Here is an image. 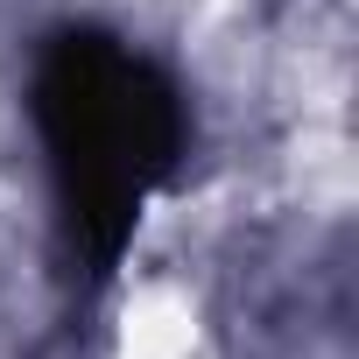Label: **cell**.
Segmentation results:
<instances>
[{
    "label": "cell",
    "instance_id": "6da1fadb",
    "mask_svg": "<svg viewBox=\"0 0 359 359\" xmlns=\"http://www.w3.org/2000/svg\"><path fill=\"white\" fill-rule=\"evenodd\" d=\"M22 120L43 162L57 268L78 303H99L120 282L148 212L184 184L198 99L169 57L127 29L64 15L29 43Z\"/></svg>",
    "mask_w": 359,
    "mask_h": 359
}]
</instances>
